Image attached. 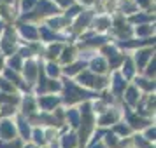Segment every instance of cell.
Returning a JSON list of instances; mask_svg holds the SVG:
<instances>
[{
  "mask_svg": "<svg viewBox=\"0 0 156 148\" xmlns=\"http://www.w3.org/2000/svg\"><path fill=\"white\" fill-rule=\"evenodd\" d=\"M79 82H81L83 85H90V87H102V85L105 84V80L95 78V77H91L90 73H83V75L79 77Z\"/></svg>",
  "mask_w": 156,
  "mask_h": 148,
  "instance_id": "cell-1",
  "label": "cell"
},
{
  "mask_svg": "<svg viewBox=\"0 0 156 148\" xmlns=\"http://www.w3.org/2000/svg\"><path fill=\"white\" fill-rule=\"evenodd\" d=\"M0 136L5 138V140H12V138H14V127H12L11 122L5 120V122L0 124Z\"/></svg>",
  "mask_w": 156,
  "mask_h": 148,
  "instance_id": "cell-2",
  "label": "cell"
},
{
  "mask_svg": "<svg viewBox=\"0 0 156 148\" xmlns=\"http://www.w3.org/2000/svg\"><path fill=\"white\" fill-rule=\"evenodd\" d=\"M58 103V99H55V98H46V99H41V105L46 108V110H49L51 106H55Z\"/></svg>",
  "mask_w": 156,
  "mask_h": 148,
  "instance_id": "cell-3",
  "label": "cell"
},
{
  "mask_svg": "<svg viewBox=\"0 0 156 148\" xmlns=\"http://www.w3.org/2000/svg\"><path fill=\"white\" fill-rule=\"evenodd\" d=\"M25 71H27V75H28V80H34V77H35V64L28 63L25 66Z\"/></svg>",
  "mask_w": 156,
  "mask_h": 148,
  "instance_id": "cell-4",
  "label": "cell"
},
{
  "mask_svg": "<svg viewBox=\"0 0 156 148\" xmlns=\"http://www.w3.org/2000/svg\"><path fill=\"white\" fill-rule=\"evenodd\" d=\"M93 71H104L105 70V63H104V61H102V59H95V61H93Z\"/></svg>",
  "mask_w": 156,
  "mask_h": 148,
  "instance_id": "cell-5",
  "label": "cell"
},
{
  "mask_svg": "<svg viewBox=\"0 0 156 148\" xmlns=\"http://www.w3.org/2000/svg\"><path fill=\"white\" fill-rule=\"evenodd\" d=\"M139 54H140V56H137V61H139V64L142 66V64H144V61L149 58V54H151V52H149V51H142V52H139Z\"/></svg>",
  "mask_w": 156,
  "mask_h": 148,
  "instance_id": "cell-6",
  "label": "cell"
},
{
  "mask_svg": "<svg viewBox=\"0 0 156 148\" xmlns=\"http://www.w3.org/2000/svg\"><path fill=\"white\" fill-rule=\"evenodd\" d=\"M126 99L130 101V103H135V101H137V91H135V89H128Z\"/></svg>",
  "mask_w": 156,
  "mask_h": 148,
  "instance_id": "cell-7",
  "label": "cell"
},
{
  "mask_svg": "<svg viewBox=\"0 0 156 148\" xmlns=\"http://www.w3.org/2000/svg\"><path fill=\"white\" fill-rule=\"evenodd\" d=\"M48 73H49V75H55V77H56L58 73H60V70H58V66L56 64H48Z\"/></svg>",
  "mask_w": 156,
  "mask_h": 148,
  "instance_id": "cell-8",
  "label": "cell"
},
{
  "mask_svg": "<svg viewBox=\"0 0 156 148\" xmlns=\"http://www.w3.org/2000/svg\"><path fill=\"white\" fill-rule=\"evenodd\" d=\"M23 33L27 37H30V38H35V31L30 28V26H23Z\"/></svg>",
  "mask_w": 156,
  "mask_h": 148,
  "instance_id": "cell-9",
  "label": "cell"
},
{
  "mask_svg": "<svg viewBox=\"0 0 156 148\" xmlns=\"http://www.w3.org/2000/svg\"><path fill=\"white\" fill-rule=\"evenodd\" d=\"M114 120V115H111V113H107L105 117H104V119L100 120V124H102V126H105V124H109V122H112Z\"/></svg>",
  "mask_w": 156,
  "mask_h": 148,
  "instance_id": "cell-10",
  "label": "cell"
},
{
  "mask_svg": "<svg viewBox=\"0 0 156 148\" xmlns=\"http://www.w3.org/2000/svg\"><path fill=\"white\" fill-rule=\"evenodd\" d=\"M20 124H21V133H23V136H25V138H28V126H27L23 120H20Z\"/></svg>",
  "mask_w": 156,
  "mask_h": 148,
  "instance_id": "cell-11",
  "label": "cell"
},
{
  "mask_svg": "<svg viewBox=\"0 0 156 148\" xmlns=\"http://www.w3.org/2000/svg\"><path fill=\"white\" fill-rule=\"evenodd\" d=\"M72 59V49H67L63 52V61H70Z\"/></svg>",
  "mask_w": 156,
  "mask_h": 148,
  "instance_id": "cell-12",
  "label": "cell"
},
{
  "mask_svg": "<svg viewBox=\"0 0 156 148\" xmlns=\"http://www.w3.org/2000/svg\"><path fill=\"white\" fill-rule=\"evenodd\" d=\"M35 4V0H23V9H30Z\"/></svg>",
  "mask_w": 156,
  "mask_h": 148,
  "instance_id": "cell-13",
  "label": "cell"
},
{
  "mask_svg": "<svg viewBox=\"0 0 156 148\" xmlns=\"http://www.w3.org/2000/svg\"><path fill=\"white\" fill-rule=\"evenodd\" d=\"M132 63H130V61H126V70H125V77H130V75H132Z\"/></svg>",
  "mask_w": 156,
  "mask_h": 148,
  "instance_id": "cell-14",
  "label": "cell"
},
{
  "mask_svg": "<svg viewBox=\"0 0 156 148\" xmlns=\"http://www.w3.org/2000/svg\"><path fill=\"white\" fill-rule=\"evenodd\" d=\"M81 66H83V64H74V66H70V68H67V73H76Z\"/></svg>",
  "mask_w": 156,
  "mask_h": 148,
  "instance_id": "cell-15",
  "label": "cell"
},
{
  "mask_svg": "<svg viewBox=\"0 0 156 148\" xmlns=\"http://www.w3.org/2000/svg\"><path fill=\"white\" fill-rule=\"evenodd\" d=\"M139 82H140V85L146 87V89H153V87H154V84H149L147 80H139Z\"/></svg>",
  "mask_w": 156,
  "mask_h": 148,
  "instance_id": "cell-16",
  "label": "cell"
},
{
  "mask_svg": "<svg viewBox=\"0 0 156 148\" xmlns=\"http://www.w3.org/2000/svg\"><path fill=\"white\" fill-rule=\"evenodd\" d=\"M7 77H9V78H12V80H14L16 84H20V85H21V82H20V78L16 77V75L12 73V71H7Z\"/></svg>",
  "mask_w": 156,
  "mask_h": 148,
  "instance_id": "cell-17",
  "label": "cell"
},
{
  "mask_svg": "<svg viewBox=\"0 0 156 148\" xmlns=\"http://www.w3.org/2000/svg\"><path fill=\"white\" fill-rule=\"evenodd\" d=\"M0 85H2L4 89H7V91H12V85H9L7 80H0Z\"/></svg>",
  "mask_w": 156,
  "mask_h": 148,
  "instance_id": "cell-18",
  "label": "cell"
},
{
  "mask_svg": "<svg viewBox=\"0 0 156 148\" xmlns=\"http://www.w3.org/2000/svg\"><path fill=\"white\" fill-rule=\"evenodd\" d=\"M58 52H60V47H58V45H56V47H51V51H49V56H56Z\"/></svg>",
  "mask_w": 156,
  "mask_h": 148,
  "instance_id": "cell-19",
  "label": "cell"
},
{
  "mask_svg": "<svg viewBox=\"0 0 156 148\" xmlns=\"http://www.w3.org/2000/svg\"><path fill=\"white\" fill-rule=\"evenodd\" d=\"M149 75H154V59H153V63L149 64V70H147Z\"/></svg>",
  "mask_w": 156,
  "mask_h": 148,
  "instance_id": "cell-20",
  "label": "cell"
},
{
  "mask_svg": "<svg viewBox=\"0 0 156 148\" xmlns=\"http://www.w3.org/2000/svg\"><path fill=\"white\" fill-rule=\"evenodd\" d=\"M147 140H154V129H149L147 131Z\"/></svg>",
  "mask_w": 156,
  "mask_h": 148,
  "instance_id": "cell-21",
  "label": "cell"
},
{
  "mask_svg": "<svg viewBox=\"0 0 156 148\" xmlns=\"http://www.w3.org/2000/svg\"><path fill=\"white\" fill-rule=\"evenodd\" d=\"M149 31H151V28H139L137 30V33H142V35L144 33H149Z\"/></svg>",
  "mask_w": 156,
  "mask_h": 148,
  "instance_id": "cell-22",
  "label": "cell"
},
{
  "mask_svg": "<svg viewBox=\"0 0 156 148\" xmlns=\"http://www.w3.org/2000/svg\"><path fill=\"white\" fill-rule=\"evenodd\" d=\"M35 140L42 143V133H39V131H35Z\"/></svg>",
  "mask_w": 156,
  "mask_h": 148,
  "instance_id": "cell-23",
  "label": "cell"
},
{
  "mask_svg": "<svg viewBox=\"0 0 156 148\" xmlns=\"http://www.w3.org/2000/svg\"><path fill=\"white\" fill-rule=\"evenodd\" d=\"M116 131H119L121 134H126V133H128V129H126V127H116Z\"/></svg>",
  "mask_w": 156,
  "mask_h": 148,
  "instance_id": "cell-24",
  "label": "cell"
},
{
  "mask_svg": "<svg viewBox=\"0 0 156 148\" xmlns=\"http://www.w3.org/2000/svg\"><path fill=\"white\" fill-rule=\"evenodd\" d=\"M11 64H14V66H20V59H18V58L11 59Z\"/></svg>",
  "mask_w": 156,
  "mask_h": 148,
  "instance_id": "cell-25",
  "label": "cell"
},
{
  "mask_svg": "<svg viewBox=\"0 0 156 148\" xmlns=\"http://www.w3.org/2000/svg\"><path fill=\"white\" fill-rule=\"evenodd\" d=\"M140 4L146 7V5H149V0H140Z\"/></svg>",
  "mask_w": 156,
  "mask_h": 148,
  "instance_id": "cell-26",
  "label": "cell"
},
{
  "mask_svg": "<svg viewBox=\"0 0 156 148\" xmlns=\"http://www.w3.org/2000/svg\"><path fill=\"white\" fill-rule=\"evenodd\" d=\"M60 2H62V4H65V5H67V4H69V0H60Z\"/></svg>",
  "mask_w": 156,
  "mask_h": 148,
  "instance_id": "cell-27",
  "label": "cell"
},
{
  "mask_svg": "<svg viewBox=\"0 0 156 148\" xmlns=\"http://www.w3.org/2000/svg\"><path fill=\"white\" fill-rule=\"evenodd\" d=\"M0 70H2V58H0Z\"/></svg>",
  "mask_w": 156,
  "mask_h": 148,
  "instance_id": "cell-28",
  "label": "cell"
}]
</instances>
